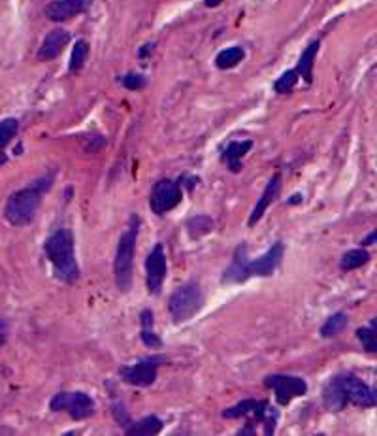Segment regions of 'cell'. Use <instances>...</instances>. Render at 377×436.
I'll return each mask as SVG.
<instances>
[{
  "mask_svg": "<svg viewBox=\"0 0 377 436\" xmlns=\"http://www.w3.org/2000/svg\"><path fill=\"white\" fill-rule=\"evenodd\" d=\"M164 361H166L164 355H151V357H145L138 361V363L131 364V366H121V380L131 383V385H136V388H147V385H151L157 380L159 366Z\"/></svg>",
  "mask_w": 377,
  "mask_h": 436,
  "instance_id": "cell-6",
  "label": "cell"
},
{
  "mask_svg": "<svg viewBox=\"0 0 377 436\" xmlns=\"http://www.w3.org/2000/svg\"><path fill=\"white\" fill-rule=\"evenodd\" d=\"M370 260V253L366 249H349L348 253H343L340 260V268L343 272H351L355 268H360Z\"/></svg>",
  "mask_w": 377,
  "mask_h": 436,
  "instance_id": "cell-24",
  "label": "cell"
},
{
  "mask_svg": "<svg viewBox=\"0 0 377 436\" xmlns=\"http://www.w3.org/2000/svg\"><path fill=\"white\" fill-rule=\"evenodd\" d=\"M357 338L360 340V344L364 348L366 352L376 353L377 344H376V319L368 325V327H362L357 331Z\"/></svg>",
  "mask_w": 377,
  "mask_h": 436,
  "instance_id": "cell-27",
  "label": "cell"
},
{
  "mask_svg": "<svg viewBox=\"0 0 377 436\" xmlns=\"http://www.w3.org/2000/svg\"><path fill=\"white\" fill-rule=\"evenodd\" d=\"M323 402L326 406V410H330V412H340V410H343L348 406V399H345V395L341 391L336 376L323 388Z\"/></svg>",
  "mask_w": 377,
  "mask_h": 436,
  "instance_id": "cell-19",
  "label": "cell"
},
{
  "mask_svg": "<svg viewBox=\"0 0 377 436\" xmlns=\"http://www.w3.org/2000/svg\"><path fill=\"white\" fill-rule=\"evenodd\" d=\"M44 253L53 265L55 278L65 282V284H74L79 278V267L74 253V237L70 229L55 230L49 234L48 240L44 242Z\"/></svg>",
  "mask_w": 377,
  "mask_h": 436,
  "instance_id": "cell-2",
  "label": "cell"
},
{
  "mask_svg": "<svg viewBox=\"0 0 377 436\" xmlns=\"http://www.w3.org/2000/svg\"><path fill=\"white\" fill-rule=\"evenodd\" d=\"M53 412H66L72 419H87L95 414V400L84 391H62L49 402Z\"/></svg>",
  "mask_w": 377,
  "mask_h": 436,
  "instance_id": "cell-5",
  "label": "cell"
},
{
  "mask_svg": "<svg viewBox=\"0 0 377 436\" xmlns=\"http://www.w3.org/2000/svg\"><path fill=\"white\" fill-rule=\"evenodd\" d=\"M246 51L242 46H234V48H227L219 51L216 57V67L219 70H230V68L238 67L239 62L244 61Z\"/></svg>",
  "mask_w": 377,
  "mask_h": 436,
  "instance_id": "cell-22",
  "label": "cell"
},
{
  "mask_svg": "<svg viewBox=\"0 0 377 436\" xmlns=\"http://www.w3.org/2000/svg\"><path fill=\"white\" fill-rule=\"evenodd\" d=\"M87 57H89V44L85 42V40H78L76 46L72 49V57H70V72H78L81 68L85 67V61H87Z\"/></svg>",
  "mask_w": 377,
  "mask_h": 436,
  "instance_id": "cell-25",
  "label": "cell"
},
{
  "mask_svg": "<svg viewBox=\"0 0 377 436\" xmlns=\"http://www.w3.org/2000/svg\"><path fill=\"white\" fill-rule=\"evenodd\" d=\"M183 199L180 183L174 180H161L153 185V191L150 194V208L151 212L157 216L172 212Z\"/></svg>",
  "mask_w": 377,
  "mask_h": 436,
  "instance_id": "cell-9",
  "label": "cell"
},
{
  "mask_svg": "<svg viewBox=\"0 0 377 436\" xmlns=\"http://www.w3.org/2000/svg\"><path fill=\"white\" fill-rule=\"evenodd\" d=\"M336 380L340 383L341 391L348 399V404H357L362 408H373L376 406V391L370 388L368 383L360 380L359 376H355L353 372H341L336 376Z\"/></svg>",
  "mask_w": 377,
  "mask_h": 436,
  "instance_id": "cell-8",
  "label": "cell"
},
{
  "mask_svg": "<svg viewBox=\"0 0 377 436\" xmlns=\"http://www.w3.org/2000/svg\"><path fill=\"white\" fill-rule=\"evenodd\" d=\"M266 408H268V402H266V400L246 399V400H242V402H238V404H234L232 408H227L221 416L227 419H239V418H247V416H251V419H249L247 423L257 425V423H263Z\"/></svg>",
  "mask_w": 377,
  "mask_h": 436,
  "instance_id": "cell-13",
  "label": "cell"
},
{
  "mask_svg": "<svg viewBox=\"0 0 377 436\" xmlns=\"http://www.w3.org/2000/svg\"><path fill=\"white\" fill-rule=\"evenodd\" d=\"M277 418H279V414H277L276 408H272V406L268 404V408H266V414H264V418H263L264 435L270 436V435H274V432H276Z\"/></svg>",
  "mask_w": 377,
  "mask_h": 436,
  "instance_id": "cell-31",
  "label": "cell"
},
{
  "mask_svg": "<svg viewBox=\"0 0 377 436\" xmlns=\"http://www.w3.org/2000/svg\"><path fill=\"white\" fill-rule=\"evenodd\" d=\"M140 323H142V331H140V338L147 348H161L162 340L155 333V319H153V312L144 310L140 314Z\"/></svg>",
  "mask_w": 377,
  "mask_h": 436,
  "instance_id": "cell-21",
  "label": "cell"
},
{
  "mask_svg": "<svg viewBox=\"0 0 377 436\" xmlns=\"http://www.w3.org/2000/svg\"><path fill=\"white\" fill-rule=\"evenodd\" d=\"M279 189H282V176H279V174H274V176L270 178V182L266 183V187H264L263 194H260V199H258L257 206L253 208L251 216H249V221H247L249 227H255V225L263 219V216L266 213L270 204L277 199Z\"/></svg>",
  "mask_w": 377,
  "mask_h": 436,
  "instance_id": "cell-16",
  "label": "cell"
},
{
  "mask_svg": "<svg viewBox=\"0 0 377 436\" xmlns=\"http://www.w3.org/2000/svg\"><path fill=\"white\" fill-rule=\"evenodd\" d=\"M376 238H377V232H376V230H371L370 234H368V237H366L364 240H362V244H364V246H371V244L376 242Z\"/></svg>",
  "mask_w": 377,
  "mask_h": 436,
  "instance_id": "cell-33",
  "label": "cell"
},
{
  "mask_svg": "<svg viewBox=\"0 0 377 436\" xmlns=\"http://www.w3.org/2000/svg\"><path fill=\"white\" fill-rule=\"evenodd\" d=\"M319 48H321V42L319 40H313L310 42V46L302 51L298 59V65H296V74L300 78L304 79L305 84H312L313 81V65H315V57L319 53Z\"/></svg>",
  "mask_w": 377,
  "mask_h": 436,
  "instance_id": "cell-18",
  "label": "cell"
},
{
  "mask_svg": "<svg viewBox=\"0 0 377 436\" xmlns=\"http://www.w3.org/2000/svg\"><path fill=\"white\" fill-rule=\"evenodd\" d=\"M264 385L276 393L277 402L287 406L296 397H304L307 393V383L304 378L291 374H270L264 378Z\"/></svg>",
  "mask_w": 377,
  "mask_h": 436,
  "instance_id": "cell-7",
  "label": "cell"
},
{
  "mask_svg": "<svg viewBox=\"0 0 377 436\" xmlns=\"http://www.w3.org/2000/svg\"><path fill=\"white\" fill-rule=\"evenodd\" d=\"M251 147H253L251 140L230 142V144L227 145V150L221 153V161L227 164L232 172H239V170H242V159L251 152Z\"/></svg>",
  "mask_w": 377,
  "mask_h": 436,
  "instance_id": "cell-17",
  "label": "cell"
},
{
  "mask_svg": "<svg viewBox=\"0 0 377 436\" xmlns=\"http://www.w3.org/2000/svg\"><path fill=\"white\" fill-rule=\"evenodd\" d=\"M213 229V221L206 216H198V218H192L189 223H187V230L191 238H200L206 232H210Z\"/></svg>",
  "mask_w": 377,
  "mask_h": 436,
  "instance_id": "cell-28",
  "label": "cell"
},
{
  "mask_svg": "<svg viewBox=\"0 0 377 436\" xmlns=\"http://www.w3.org/2000/svg\"><path fill=\"white\" fill-rule=\"evenodd\" d=\"M112 414H114V418L115 421L119 425H123V427H128L131 425V416H128V412L125 410V406H123V402H119V400H114V404H112Z\"/></svg>",
  "mask_w": 377,
  "mask_h": 436,
  "instance_id": "cell-32",
  "label": "cell"
},
{
  "mask_svg": "<svg viewBox=\"0 0 377 436\" xmlns=\"http://www.w3.org/2000/svg\"><path fill=\"white\" fill-rule=\"evenodd\" d=\"M283 259V244L276 242L272 248L264 255H260L258 259L249 260L247 263V276H258V278H268L276 272V268L279 267V263Z\"/></svg>",
  "mask_w": 377,
  "mask_h": 436,
  "instance_id": "cell-11",
  "label": "cell"
},
{
  "mask_svg": "<svg viewBox=\"0 0 377 436\" xmlns=\"http://www.w3.org/2000/svg\"><path fill=\"white\" fill-rule=\"evenodd\" d=\"M91 4H93V0H53L46 6V18L55 23L68 21L79 13L87 12Z\"/></svg>",
  "mask_w": 377,
  "mask_h": 436,
  "instance_id": "cell-12",
  "label": "cell"
},
{
  "mask_svg": "<svg viewBox=\"0 0 377 436\" xmlns=\"http://www.w3.org/2000/svg\"><path fill=\"white\" fill-rule=\"evenodd\" d=\"M166 278V253L162 244H155L145 259V285L150 295H159Z\"/></svg>",
  "mask_w": 377,
  "mask_h": 436,
  "instance_id": "cell-10",
  "label": "cell"
},
{
  "mask_svg": "<svg viewBox=\"0 0 377 436\" xmlns=\"http://www.w3.org/2000/svg\"><path fill=\"white\" fill-rule=\"evenodd\" d=\"M298 79H300V76L296 74V70H294V68H291V70L283 72L282 76L276 79V84H274V89H276V93H279V95L291 93L294 89V85L298 84Z\"/></svg>",
  "mask_w": 377,
  "mask_h": 436,
  "instance_id": "cell-29",
  "label": "cell"
},
{
  "mask_svg": "<svg viewBox=\"0 0 377 436\" xmlns=\"http://www.w3.org/2000/svg\"><path fill=\"white\" fill-rule=\"evenodd\" d=\"M70 42V32L65 29H55L44 38L42 46L38 49V61H53L57 59L66 44Z\"/></svg>",
  "mask_w": 377,
  "mask_h": 436,
  "instance_id": "cell-15",
  "label": "cell"
},
{
  "mask_svg": "<svg viewBox=\"0 0 377 436\" xmlns=\"http://www.w3.org/2000/svg\"><path fill=\"white\" fill-rule=\"evenodd\" d=\"M247 263H249V248H247V244H239L238 248L234 249L232 263L223 272L221 284H244L247 282L249 279Z\"/></svg>",
  "mask_w": 377,
  "mask_h": 436,
  "instance_id": "cell-14",
  "label": "cell"
},
{
  "mask_svg": "<svg viewBox=\"0 0 377 436\" xmlns=\"http://www.w3.org/2000/svg\"><path fill=\"white\" fill-rule=\"evenodd\" d=\"M4 163H6V155L0 152V164H4Z\"/></svg>",
  "mask_w": 377,
  "mask_h": 436,
  "instance_id": "cell-35",
  "label": "cell"
},
{
  "mask_svg": "<svg viewBox=\"0 0 377 436\" xmlns=\"http://www.w3.org/2000/svg\"><path fill=\"white\" fill-rule=\"evenodd\" d=\"M51 183H53V176L49 174V176L37 180L29 187L19 189L10 194L4 206V218L8 223L13 227H25V225L32 223L42 202V194L51 187Z\"/></svg>",
  "mask_w": 377,
  "mask_h": 436,
  "instance_id": "cell-1",
  "label": "cell"
},
{
  "mask_svg": "<svg viewBox=\"0 0 377 436\" xmlns=\"http://www.w3.org/2000/svg\"><path fill=\"white\" fill-rule=\"evenodd\" d=\"M349 323V315L345 312H336L332 314L323 323V327H321V336L323 338H332V336H338V334L343 331V329L348 327Z\"/></svg>",
  "mask_w": 377,
  "mask_h": 436,
  "instance_id": "cell-23",
  "label": "cell"
},
{
  "mask_svg": "<svg viewBox=\"0 0 377 436\" xmlns=\"http://www.w3.org/2000/svg\"><path fill=\"white\" fill-rule=\"evenodd\" d=\"M204 308V293L197 284H185L168 298V312L174 323H185Z\"/></svg>",
  "mask_w": 377,
  "mask_h": 436,
  "instance_id": "cell-4",
  "label": "cell"
},
{
  "mask_svg": "<svg viewBox=\"0 0 377 436\" xmlns=\"http://www.w3.org/2000/svg\"><path fill=\"white\" fill-rule=\"evenodd\" d=\"M19 131V121L15 117H6L0 121V152L6 150V145L13 140Z\"/></svg>",
  "mask_w": 377,
  "mask_h": 436,
  "instance_id": "cell-26",
  "label": "cell"
},
{
  "mask_svg": "<svg viewBox=\"0 0 377 436\" xmlns=\"http://www.w3.org/2000/svg\"><path fill=\"white\" fill-rule=\"evenodd\" d=\"M223 0H204V6L206 8H217L221 6Z\"/></svg>",
  "mask_w": 377,
  "mask_h": 436,
  "instance_id": "cell-34",
  "label": "cell"
},
{
  "mask_svg": "<svg viewBox=\"0 0 377 436\" xmlns=\"http://www.w3.org/2000/svg\"><path fill=\"white\" fill-rule=\"evenodd\" d=\"M121 84L125 85L126 89H131V91H140V89H144L147 81H145V78L142 74L128 72L126 76H123Z\"/></svg>",
  "mask_w": 377,
  "mask_h": 436,
  "instance_id": "cell-30",
  "label": "cell"
},
{
  "mask_svg": "<svg viewBox=\"0 0 377 436\" xmlns=\"http://www.w3.org/2000/svg\"><path fill=\"white\" fill-rule=\"evenodd\" d=\"M138 232H140V218L138 216H131V219H128V227H126V230L119 238L114 260L115 285H117V289H119L121 293H126V291H131L132 287V263H134V249H136Z\"/></svg>",
  "mask_w": 377,
  "mask_h": 436,
  "instance_id": "cell-3",
  "label": "cell"
},
{
  "mask_svg": "<svg viewBox=\"0 0 377 436\" xmlns=\"http://www.w3.org/2000/svg\"><path fill=\"white\" fill-rule=\"evenodd\" d=\"M162 430V421L157 416H147L138 421H131L128 427H125V432L131 436H151L159 435Z\"/></svg>",
  "mask_w": 377,
  "mask_h": 436,
  "instance_id": "cell-20",
  "label": "cell"
}]
</instances>
